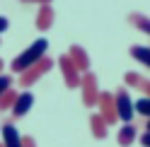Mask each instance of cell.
I'll return each instance as SVG.
<instances>
[{"label":"cell","instance_id":"1","mask_svg":"<svg viewBox=\"0 0 150 147\" xmlns=\"http://www.w3.org/2000/svg\"><path fill=\"white\" fill-rule=\"evenodd\" d=\"M46 48H49V41L44 39H36L29 48H24L20 56H17L12 63H10V68H12V72H17V75H22L24 70H29L32 65H36V63H39L44 56H46Z\"/></svg>","mask_w":150,"mask_h":147},{"label":"cell","instance_id":"2","mask_svg":"<svg viewBox=\"0 0 150 147\" xmlns=\"http://www.w3.org/2000/svg\"><path fill=\"white\" fill-rule=\"evenodd\" d=\"M114 106H116L119 121H124V123H131V121H133L136 106H133V99H131V94H128L126 87H121L116 94H114Z\"/></svg>","mask_w":150,"mask_h":147},{"label":"cell","instance_id":"3","mask_svg":"<svg viewBox=\"0 0 150 147\" xmlns=\"http://www.w3.org/2000/svg\"><path fill=\"white\" fill-rule=\"evenodd\" d=\"M51 68H53V58L44 56L39 63H36V65H32L29 70H24L22 75H20V85H22V87H32L34 82L39 80V77H44V75H46V72H49Z\"/></svg>","mask_w":150,"mask_h":147},{"label":"cell","instance_id":"4","mask_svg":"<svg viewBox=\"0 0 150 147\" xmlns=\"http://www.w3.org/2000/svg\"><path fill=\"white\" fill-rule=\"evenodd\" d=\"M80 89H82V102H85V106H97V102H99V87H97L95 72H85V75H82Z\"/></svg>","mask_w":150,"mask_h":147},{"label":"cell","instance_id":"5","mask_svg":"<svg viewBox=\"0 0 150 147\" xmlns=\"http://www.w3.org/2000/svg\"><path fill=\"white\" fill-rule=\"evenodd\" d=\"M58 65H61V72H63L65 87H68V89H78L80 87V80H82V72L73 65V60L68 58V53L58 58Z\"/></svg>","mask_w":150,"mask_h":147},{"label":"cell","instance_id":"6","mask_svg":"<svg viewBox=\"0 0 150 147\" xmlns=\"http://www.w3.org/2000/svg\"><path fill=\"white\" fill-rule=\"evenodd\" d=\"M97 106H99L97 113L107 121V125H114V123L119 121L116 106H114V94H111V92H99V102H97Z\"/></svg>","mask_w":150,"mask_h":147},{"label":"cell","instance_id":"7","mask_svg":"<svg viewBox=\"0 0 150 147\" xmlns=\"http://www.w3.org/2000/svg\"><path fill=\"white\" fill-rule=\"evenodd\" d=\"M68 58L73 60V65L78 68L82 75H85V72H90V56H87V51L82 48V46H70V51H68Z\"/></svg>","mask_w":150,"mask_h":147},{"label":"cell","instance_id":"8","mask_svg":"<svg viewBox=\"0 0 150 147\" xmlns=\"http://www.w3.org/2000/svg\"><path fill=\"white\" fill-rule=\"evenodd\" d=\"M32 106H34V94H32V92H20L17 99H15V106H12V116L15 118H22V116L29 113Z\"/></svg>","mask_w":150,"mask_h":147},{"label":"cell","instance_id":"9","mask_svg":"<svg viewBox=\"0 0 150 147\" xmlns=\"http://www.w3.org/2000/svg\"><path fill=\"white\" fill-rule=\"evenodd\" d=\"M0 135H3V145L5 147H22V137L20 130L12 125V123H5L3 128H0Z\"/></svg>","mask_w":150,"mask_h":147},{"label":"cell","instance_id":"10","mask_svg":"<svg viewBox=\"0 0 150 147\" xmlns=\"http://www.w3.org/2000/svg\"><path fill=\"white\" fill-rule=\"evenodd\" d=\"M53 20H56L53 7H51V5H41V7H39V12H36V29H39V32L51 29Z\"/></svg>","mask_w":150,"mask_h":147},{"label":"cell","instance_id":"11","mask_svg":"<svg viewBox=\"0 0 150 147\" xmlns=\"http://www.w3.org/2000/svg\"><path fill=\"white\" fill-rule=\"evenodd\" d=\"M90 128H92V135H95L97 140H104V137L109 135V125H107V121L99 113H92L90 116Z\"/></svg>","mask_w":150,"mask_h":147},{"label":"cell","instance_id":"12","mask_svg":"<svg viewBox=\"0 0 150 147\" xmlns=\"http://www.w3.org/2000/svg\"><path fill=\"white\" fill-rule=\"evenodd\" d=\"M136 137H138V130H136V125H131V123L121 125V130L116 133V140H119V145H121V147L133 145V142H136Z\"/></svg>","mask_w":150,"mask_h":147},{"label":"cell","instance_id":"13","mask_svg":"<svg viewBox=\"0 0 150 147\" xmlns=\"http://www.w3.org/2000/svg\"><path fill=\"white\" fill-rule=\"evenodd\" d=\"M128 53H131V58H136L145 68H150V46H131Z\"/></svg>","mask_w":150,"mask_h":147},{"label":"cell","instance_id":"14","mask_svg":"<svg viewBox=\"0 0 150 147\" xmlns=\"http://www.w3.org/2000/svg\"><path fill=\"white\" fill-rule=\"evenodd\" d=\"M128 22H131V24H136V29L145 32V34L150 36V17H145V15H131V17H128Z\"/></svg>","mask_w":150,"mask_h":147},{"label":"cell","instance_id":"15","mask_svg":"<svg viewBox=\"0 0 150 147\" xmlns=\"http://www.w3.org/2000/svg\"><path fill=\"white\" fill-rule=\"evenodd\" d=\"M15 99H17V92L15 89H7L3 97H0V111H7V108L15 106Z\"/></svg>","mask_w":150,"mask_h":147},{"label":"cell","instance_id":"16","mask_svg":"<svg viewBox=\"0 0 150 147\" xmlns=\"http://www.w3.org/2000/svg\"><path fill=\"white\" fill-rule=\"evenodd\" d=\"M133 106H136V113L150 118V97H140L138 102H133Z\"/></svg>","mask_w":150,"mask_h":147},{"label":"cell","instance_id":"17","mask_svg":"<svg viewBox=\"0 0 150 147\" xmlns=\"http://www.w3.org/2000/svg\"><path fill=\"white\" fill-rule=\"evenodd\" d=\"M126 87H140V82H143V77L138 75V72H126Z\"/></svg>","mask_w":150,"mask_h":147},{"label":"cell","instance_id":"18","mask_svg":"<svg viewBox=\"0 0 150 147\" xmlns=\"http://www.w3.org/2000/svg\"><path fill=\"white\" fill-rule=\"evenodd\" d=\"M10 87H12V77L3 72V75H0V97H3V94H5V92L10 89Z\"/></svg>","mask_w":150,"mask_h":147},{"label":"cell","instance_id":"19","mask_svg":"<svg viewBox=\"0 0 150 147\" xmlns=\"http://www.w3.org/2000/svg\"><path fill=\"white\" fill-rule=\"evenodd\" d=\"M22 147H36L34 137H32V135H24V137H22Z\"/></svg>","mask_w":150,"mask_h":147},{"label":"cell","instance_id":"20","mask_svg":"<svg viewBox=\"0 0 150 147\" xmlns=\"http://www.w3.org/2000/svg\"><path fill=\"white\" fill-rule=\"evenodd\" d=\"M22 3H29V5H51V0H22Z\"/></svg>","mask_w":150,"mask_h":147},{"label":"cell","instance_id":"21","mask_svg":"<svg viewBox=\"0 0 150 147\" xmlns=\"http://www.w3.org/2000/svg\"><path fill=\"white\" fill-rule=\"evenodd\" d=\"M7 27H10V20H7V17H3V15H0V34H3V32L7 29Z\"/></svg>","mask_w":150,"mask_h":147},{"label":"cell","instance_id":"22","mask_svg":"<svg viewBox=\"0 0 150 147\" xmlns=\"http://www.w3.org/2000/svg\"><path fill=\"white\" fill-rule=\"evenodd\" d=\"M138 89H143V92H145V97H150V82H148V80L140 82V87H138Z\"/></svg>","mask_w":150,"mask_h":147},{"label":"cell","instance_id":"23","mask_svg":"<svg viewBox=\"0 0 150 147\" xmlns=\"http://www.w3.org/2000/svg\"><path fill=\"white\" fill-rule=\"evenodd\" d=\"M140 145H143V147H150V133H143V135H140Z\"/></svg>","mask_w":150,"mask_h":147},{"label":"cell","instance_id":"24","mask_svg":"<svg viewBox=\"0 0 150 147\" xmlns=\"http://www.w3.org/2000/svg\"><path fill=\"white\" fill-rule=\"evenodd\" d=\"M145 133H150V118L145 121Z\"/></svg>","mask_w":150,"mask_h":147},{"label":"cell","instance_id":"25","mask_svg":"<svg viewBox=\"0 0 150 147\" xmlns=\"http://www.w3.org/2000/svg\"><path fill=\"white\" fill-rule=\"evenodd\" d=\"M3 68H5V65H3V58H0V75H3Z\"/></svg>","mask_w":150,"mask_h":147},{"label":"cell","instance_id":"26","mask_svg":"<svg viewBox=\"0 0 150 147\" xmlns=\"http://www.w3.org/2000/svg\"><path fill=\"white\" fill-rule=\"evenodd\" d=\"M0 147H5V145H3V142H0Z\"/></svg>","mask_w":150,"mask_h":147}]
</instances>
